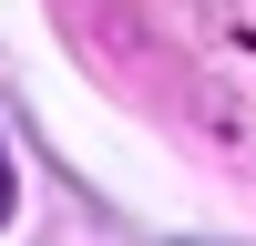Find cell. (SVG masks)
<instances>
[{
  "label": "cell",
  "instance_id": "cell-1",
  "mask_svg": "<svg viewBox=\"0 0 256 246\" xmlns=\"http://www.w3.org/2000/svg\"><path fill=\"white\" fill-rule=\"evenodd\" d=\"M0 216H10V164H0Z\"/></svg>",
  "mask_w": 256,
  "mask_h": 246
}]
</instances>
